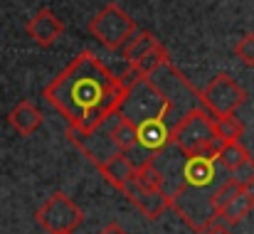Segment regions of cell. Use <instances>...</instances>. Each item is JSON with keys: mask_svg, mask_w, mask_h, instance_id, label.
<instances>
[{"mask_svg": "<svg viewBox=\"0 0 254 234\" xmlns=\"http://www.w3.org/2000/svg\"><path fill=\"white\" fill-rule=\"evenodd\" d=\"M126 91L124 79L116 77L94 52H82L42 89V96L64 116L67 128L89 133L119 114Z\"/></svg>", "mask_w": 254, "mask_h": 234, "instance_id": "1", "label": "cell"}, {"mask_svg": "<svg viewBox=\"0 0 254 234\" xmlns=\"http://www.w3.org/2000/svg\"><path fill=\"white\" fill-rule=\"evenodd\" d=\"M170 146L178 148V153L183 158L205 156L217 160V153L225 146V141L217 136L215 116L205 106H195L173 123Z\"/></svg>", "mask_w": 254, "mask_h": 234, "instance_id": "2", "label": "cell"}, {"mask_svg": "<svg viewBox=\"0 0 254 234\" xmlns=\"http://www.w3.org/2000/svg\"><path fill=\"white\" fill-rule=\"evenodd\" d=\"M175 111V104L151 81V77H138L126 91V99L119 109L136 128L148 121H168Z\"/></svg>", "mask_w": 254, "mask_h": 234, "instance_id": "3", "label": "cell"}, {"mask_svg": "<svg viewBox=\"0 0 254 234\" xmlns=\"http://www.w3.org/2000/svg\"><path fill=\"white\" fill-rule=\"evenodd\" d=\"M89 32L99 45H104L111 52H119L131 42V37L138 32V27H136V20L128 12H124L116 2H106L89 20Z\"/></svg>", "mask_w": 254, "mask_h": 234, "instance_id": "4", "label": "cell"}, {"mask_svg": "<svg viewBox=\"0 0 254 234\" xmlns=\"http://www.w3.org/2000/svg\"><path fill=\"white\" fill-rule=\"evenodd\" d=\"M82 222H84L82 210L64 192H55L37 210V225L47 234H74Z\"/></svg>", "mask_w": 254, "mask_h": 234, "instance_id": "5", "label": "cell"}, {"mask_svg": "<svg viewBox=\"0 0 254 234\" xmlns=\"http://www.w3.org/2000/svg\"><path fill=\"white\" fill-rule=\"evenodd\" d=\"M200 101L212 116H227V114H237V109L247 101V91L230 74L222 72L215 74L210 84L200 91Z\"/></svg>", "mask_w": 254, "mask_h": 234, "instance_id": "6", "label": "cell"}, {"mask_svg": "<svg viewBox=\"0 0 254 234\" xmlns=\"http://www.w3.org/2000/svg\"><path fill=\"white\" fill-rule=\"evenodd\" d=\"M131 205L148 220V222H156L158 217H163V212L170 210V192L168 190H148V187H141L138 182H128L124 190H121Z\"/></svg>", "mask_w": 254, "mask_h": 234, "instance_id": "7", "label": "cell"}, {"mask_svg": "<svg viewBox=\"0 0 254 234\" xmlns=\"http://www.w3.org/2000/svg\"><path fill=\"white\" fill-rule=\"evenodd\" d=\"M25 30H27V35H30V40H32L35 45H40V47H52V45L64 35V22H62L50 7H42V10H37V12L27 20Z\"/></svg>", "mask_w": 254, "mask_h": 234, "instance_id": "8", "label": "cell"}, {"mask_svg": "<svg viewBox=\"0 0 254 234\" xmlns=\"http://www.w3.org/2000/svg\"><path fill=\"white\" fill-rule=\"evenodd\" d=\"M96 168L104 175V180L109 185H114L116 190H124L136 177V160L128 153H119V156H114L111 160H106V163H101Z\"/></svg>", "mask_w": 254, "mask_h": 234, "instance_id": "9", "label": "cell"}, {"mask_svg": "<svg viewBox=\"0 0 254 234\" xmlns=\"http://www.w3.org/2000/svg\"><path fill=\"white\" fill-rule=\"evenodd\" d=\"M7 123H10L20 136H32V133L42 126V114H40V109H37L32 101L22 99V101H17V104L12 106V111L7 114Z\"/></svg>", "mask_w": 254, "mask_h": 234, "instance_id": "10", "label": "cell"}, {"mask_svg": "<svg viewBox=\"0 0 254 234\" xmlns=\"http://www.w3.org/2000/svg\"><path fill=\"white\" fill-rule=\"evenodd\" d=\"M252 210H254V190H242L232 202H227V205L217 212V217H215L212 225L235 227V225H240L245 217H250ZM212 225H210V227H212Z\"/></svg>", "mask_w": 254, "mask_h": 234, "instance_id": "11", "label": "cell"}, {"mask_svg": "<svg viewBox=\"0 0 254 234\" xmlns=\"http://www.w3.org/2000/svg\"><path fill=\"white\" fill-rule=\"evenodd\" d=\"M109 133H111V138H114V143H116V148L121 153H128L131 156V151L138 148V128L124 114H116L109 121Z\"/></svg>", "mask_w": 254, "mask_h": 234, "instance_id": "12", "label": "cell"}, {"mask_svg": "<svg viewBox=\"0 0 254 234\" xmlns=\"http://www.w3.org/2000/svg\"><path fill=\"white\" fill-rule=\"evenodd\" d=\"M158 47H161V40H158L156 35L138 30V32L131 37V42H128L121 52H124V59L128 62V67H136V64H141V62H143L153 50H158Z\"/></svg>", "mask_w": 254, "mask_h": 234, "instance_id": "13", "label": "cell"}, {"mask_svg": "<svg viewBox=\"0 0 254 234\" xmlns=\"http://www.w3.org/2000/svg\"><path fill=\"white\" fill-rule=\"evenodd\" d=\"M250 151L242 146V141H230V143H225L222 148H220V153H217V165L220 168H225L227 173H232L235 168H240L245 160H250Z\"/></svg>", "mask_w": 254, "mask_h": 234, "instance_id": "14", "label": "cell"}, {"mask_svg": "<svg viewBox=\"0 0 254 234\" xmlns=\"http://www.w3.org/2000/svg\"><path fill=\"white\" fill-rule=\"evenodd\" d=\"M215 128L217 136L230 143V141H240L245 136V123L242 118H237V114H227V116H215Z\"/></svg>", "mask_w": 254, "mask_h": 234, "instance_id": "15", "label": "cell"}, {"mask_svg": "<svg viewBox=\"0 0 254 234\" xmlns=\"http://www.w3.org/2000/svg\"><path fill=\"white\" fill-rule=\"evenodd\" d=\"M235 57H237L245 67L254 69V32H245V35L237 40V45H235Z\"/></svg>", "mask_w": 254, "mask_h": 234, "instance_id": "16", "label": "cell"}, {"mask_svg": "<svg viewBox=\"0 0 254 234\" xmlns=\"http://www.w3.org/2000/svg\"><path fill=\"white\" fill-rule=\"evenodd\" d=\"M232 182H237L242 190H252L254 187V158L245 160L240 168H235L232 173H227Z\"/></svg>", "mask_w": 254, "mask_h": 234, "instance_id": "17", "label": "cell"}, {"mask_svg": "<svg viewBox=\"0 0 254 234\" xmlns=\"http://www.w3.org/2000/svg\"><path fill=\"white\" fill-rule=\"evenodd\" d=\"M200 234H235L230 227H225V225H212V227H207L205 232H200Z\"/></svg>", "mask_w": 254, "mask_h": 234, "instance_id": "18", "label": "cell"}, {"mask_svg": "<svg viewBox=\"0 0 254 234\" xmlns=\"http://www.w3.org/2000/svg\"><path fill=\"white\" fill-rule=\"evenodd\" d=\"M99 234H128V232H126V230H124L121 225H116V222H111V225H106V227H104V230H101V232H99Z\"/></svg>", "mask_w": 254, "mask_h": 234, "instance_id": "19", "label": "cell"}]
</instances>
